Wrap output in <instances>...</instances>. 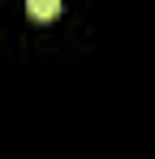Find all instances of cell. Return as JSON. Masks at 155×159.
<instances>
[{
	"label": "cell",
	"instance_id": "1",
	"mask_svg": "<svg viewBox=\"0 0 155 159\" xmlns=\"http://www.w3.org/2000/svg\"><path fill=\"white\" fill-rule=\"evenodd\" d=\"M26 13H30L35 22H52V17L60 13V0H26Z\"/></svg>",
	"mask_w": 155,
	"mask_h": 159
}]
</instances>
